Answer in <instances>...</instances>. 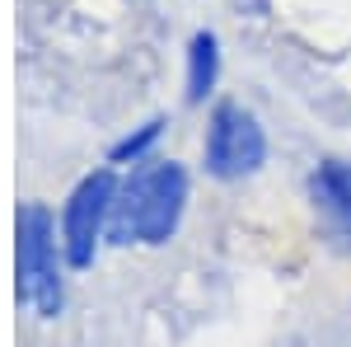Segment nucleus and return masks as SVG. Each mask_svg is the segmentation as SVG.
<instances>
[{
    "label": "nucleus",
    "mask_w": 351,
    "mask_h": 347,
    "mask_svg": "<svg viewBox=\"0 0 351 347\" xmlns=\"http://www.w3.org/2000/svg\"><path fill=\"white\" fill-rule=\"evenodd\" d=\"M112 174H89L80 179V188L66 197V212H61V249H66V263L71 267H89L94 263V244L99 230L112 216Z\"/></svg>",
    "instance_id": "nucleus-4"
},
{
    "label": "nucleus",
    "mask_w": 351,
    "mask_h": 347,
    "mask_svg": "<svg viewBox=\"0 0 351 347\" xmlns=\"http://www.w3.org/2000/svg\"><path fill=\"white\" fill-rule=\"evenodd\" d=\"M267 155V141H263V127L243 113V108L225 104L211 113V127H206V169L216 179H239V174H253Z\"/></svg>",
    "instance_id": "nucleus-3"
},
{
    "label": "nucleus",
    "mask_w": 351,
    "mask_h": 347,
    "mask_svg": "<svg viewBox=\"0 0 351 347\" xmlns=\"http://www.w3.org/2000/svg\"><path fill=\"white\" fill-rule=\"evenodd\" d=\"M19 300L38 315L61 310V272H56V235L43 207L19 216Z\"/></svg>",
    "instance_id": "nucleus-2"
},
{
    "label": "nucleus",
    "mask_w": 351,
    "mask_h": 347,
    "mask_svg": "<svg viewBox=\"0 0 351 347\" xmlns=\"http://www.w3.org/2000/svg\"><path fill=\"white\" fill-rule=\"evenodd\" d=\"M324 197L351 221V174L347 169H324Z\"/></svg>",
    "instance_id": "nucleus-6"
},
{
    "label": "nucleus",
    "mask_w": 351,
    "mask_h": 347,
    "mask_svg": "<svg viewBox=\"0 0 351 347\" xmlns=\"http://www.w3.org/2000/svg\"><path fill=\"white\" fill-rule=\"evenodd\" d=\"M188 207V174L178 164H141L112 197V235L122 244H164Z\"/></svg>",
    "instance_id": "nucleus-1"
},
{
    "label": "nucleus",
    "mask_w": 351,
    "mask_h": 347,
    "mask_svg": "<svg viewBox=\"0 0 351 347\" xmlns=\"http://www.w3.org/2000/svg\"><path fill=\"white\" fill-rule=\"evenodd\" d=\"M216 66H220V56H216V38H192V76H188V94L192 99H206V89L216 85Z\"/></svg>",
    "instance_id": "nucleus-5"
}]
</instances>
